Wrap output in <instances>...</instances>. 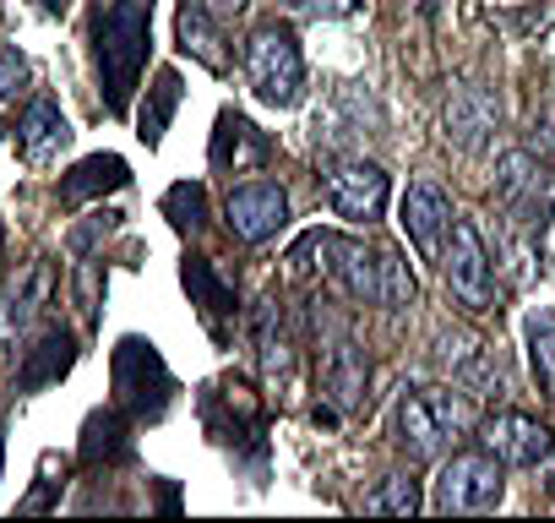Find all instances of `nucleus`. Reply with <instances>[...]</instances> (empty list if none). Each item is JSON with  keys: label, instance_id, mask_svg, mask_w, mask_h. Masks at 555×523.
<instances>
[{"label": "nucleus", "instance_id": "nucleus-1", "mask_svg": "<svg viewBox=\"0 0 555 523\" xmlns=\"http://www.w3.org/2000/svg\"><path fill=\"white\" fill-rule=\"evenodd\" d=\"M93 66H99V93L109 115L131 110V93L147 72V44H153V0H93Z\"/></svg>", "mask_w": 555, "mask_h": 523}, {"label": "nucleus", "instance_id": "nucleus-2", "mask_svg": "<svg viewBox=\"0 0 555 523\" xmlns=\"http://www.w3.org/2000/svg\"><path fill=\"white\" fill-rule=\"evenodd\" d=\"M474 425V409L463 404V393L452 387H414L398 398V414H392V431H398V447L420 463L441 458L463 431Z\"/></svg>", "mask_w": 555, "mask_h": 523}, {"label": "nucleus", "instance_id": "nucleus-3", "mask_svg": "<svg viewBox=\"0 0 555 523\" xmlns=\"http://www.w3.org/2000/svg\"><path fill=\"white\" fill-rule=\"evenodd\" d=\"M245 77H250V93L272 110H295L306 99V55H300V39L284 28V23H261L250 39H245Z\"/></svg>", "mask_w": 555, "mask_h": 523}, {"label": "nucleus", "instance_id": "nucleus-4", "mask_svg": "<svg viewBox=\"0 0 555 523\" xmlns=\"http://www.w3.org/2000/svg\"><path fill=\"white\" fill-rule=\"evenodd\" d=\"M506 496V463L485 447L452 452L436 474V512L463 518V512H495Z\"/></svg>", "mask_w": 555, "mask_h": 523}, {"label": "nucleus", "instance_id": "nucleus-5", "mask_svg": "<svg viewBox=\"0 0 555 523\" xmlns=\"http://www.w3.org/2000/svg\"><path fill=\"white\" fill-rule=\"evenodd\" d=\"M441 279H447V295L468 311V317H485L495 306V273H490V251L479 240V229L468 218H457L447 229V245H441Z\"/></svg>", "mask_w": 555, "mask_h": 523}, {"label": "nucleus", "instance_id": "nucleus-6", "mask_svg": "<svg viewBox=\"0 0 555 523\" xmlns=\"http://www.w3.org/2000/svg\"><path fill=\"white\" fill-rule=\"evenodd\" d=\"M169 393H175V382H169L164 355L147 339H120V349H115V404L131 420H147V414H164Z\"/></svg>", "mask_w": 555, "mask_h": 523}, {"label": "nucleus", "instance_id": "nucleus-7", "mask_svg": "<svg viewBox=\"0 0 555 523\" xmlns=\"http://www.w3.org/2000/svg\"><path fill=\"white\" fill-rule=\"evenodd\" d=\"M327 202L349 224H376L392 202V180L371 158H333L327 164Z\"/></svg>", "mask_w": 555, "mask_h": 523}, {"label": "nucleus", "instance_id": "nucleus-8", "mask_svg": "<svg viewBox=\"0 0 555 523\" xmlns=\"http://www.w3.org/2000/svg\"><path fill=\"white\" fill-rule=\"evenodd\" d=\"M479 447L495 452L506 469H539L555 458V431L539 420V414H522V409H501L479 425Z\"/></svg>", "mask_w": 555, "mask_h": 523}, {"label": "nucleus", "instance_id": "nucleus-9", "mask_svg": "<svg viewBox=\"0 0 555 523\" xmlns=\"http://www.w3.org/2000/svg\"><path fill=\"white\" fill-rule=\"evenodd\" d=\"M50 295H55V268L39 256L34 268H23V279L0 295V349H12V355L28 349L34 328H44Z\"/></svg>", "mask_w": 555, "mask_h": 523}, {"label": "nucleus", "instance_id": "nucleus-10", "mask_svg": "<svg viewBox=\"0 0 555 523\" xmlns=\"http://www.w3.org/2000/svg\"><path fill=\"white\" fill-rule=\"evenodd\" d=\"M223 224L234 229V240L261 245V240H272L278 229L289 224V191L278 186V180H245V186L229 191V202H223Z\"/></svg>", "mask_w": 555, "mask_h": 523}, {"label": "nucleus", "instance_id": "nucleus-11", "mask_svg": "<svg viewBox=\"0 0 555 523\" xmlns=\"http://www.w3.org/2000/svg\"><path fill=\"white\" fill-rule=\"evenodd\" d=\"M441 131L463 153H479L501 131V99H495V88H485V82H452V93L441 104Z\"/></svg>", "mask_w": 555, "mask_h": 523}, {"label": "nucleus", "instance_id": "nucleus-12", "mask_svg": "<svg viewBox=\"0 0 555 523\" xmlns=\"http://www.w3.org/2000/svg\"><path fill=\"white\" fill-rule=\"evenodd\" d=\"M317 366H322V393H327L338 409H360V404L371 398V360H365V349H360L349 333L322 339Z\"/></svg>", "mask_w": 555, "mask_h": 523}, {"label": "nucleus", "instance_id": "nucleus-13", "mask_svg": "<svg viewBox=\"0 0 555 523\" xmlns=\"http://www.w3.org/2000/svg\"><path fill=\"white\" fill-rule=\"evenodd\" d=\"M452 218H457V213H452L447 191H441V186H430V180L409 186V191H403V202H398V224L409 229V240H414V251H420V256H441Z\"/></svg>", "mask_w": 555, "mask_h": 523}, {"label": "nucleus", "instance_id": "nucleus-14", "mask_svg": "<svg viewBox=\"0 0 555 523\" xmlns=\"http://www.w3.org/2000/svg\"><path fill=\"white\" fill-rule=\"evenodd\" d=\"M72 366H77V333H72V328H61V322H44V328L28 339V349H23L17 387H23V393H39V387L61 382Z\"/></svg>", "mask_w": 555, "mask_h": 523}, {"label": "nucleus", "instance_id": "nucleus-15", "mask_svg": "<svg viewBox=\"0 0 555 523\" xmlns=\"http://www.w3.org/2000/svg\"><path fill=\"white\" fill-rule=\"evenodd\" d=\"M272 158V137L256 131L240 110H223L218 115V131H212V169H261Z\"/></svg>", "mask_w": 555, "mask_h": 523}, {"label": "nucleus", "instance_id": "nucleus-16", "mask_svg": "<svg viewBox=\"0 0 555 523\" xmlns=\"http://www.w3.org/2000/svg\"><path fill=\"white\" fill-rule=\"evenodd\" d=\"M175 39H180V50H185L196 66H207V72H229L223 28H218V17L202 7V0H180V12H175Z\"/></svg>", "mask_w": 555, "mask_h": 523}, {"label": "nucleus", "instance_id": "nucleus-17", "mask_svg": "<svg viewBox=\"0 0 555 523\" xmlns=\"http://www.w3.org/2000/svg\"><path fill=\"white\" fill-rule=\"evenodd\" d=\"M66 142H72V126H66L61 104H55V99H34L28 115L17 120V148H23V158H28V164H55Z\"/></svg>", "mask_w": 555, "mask_h": 523}, {"label": "nucleus", "instance_id": "nucleus-18", "mask_svg": "<svg viewBox=\"0 0 555 523\" xmlns=\"http://www.w3.org/2000/svg\"><path fill=\"white\" fill-rule=\"evenodd\" d=\"M180 279H185L191 306L202 311L207 333H212V339H223V317H234V284H223V279H218V268H212L207 256H185Z\"/></svg>", "mask_w": 555, "mask_h": 523}, {"label": "nucleus", "instance_id": "nucleus-19", "mask_svg": "<svg viewBox=\"0 0 555 523\" xmlns=\"http://www.w3.org/2000/svg\"><path fill=\"white\" fill-rule=\"evenodd\" d=\"M495 191H501L512 207H522V213L544 207V202H550V169H544V158H533L528 148L506 153L501 169H495Z\"/></svg>", "mask_w": 555, "mask_h": 523}, {"label": "nucleus", "instance_id": "nucleus-20", "mask_svg": "<svg viewBox=\"0 0 555 523\" xmlns=\"http://www.w3.org/2000/svg\"><path fill=\"white\" fill-rule=\"evenodd\" d=\"M126 180H131V164H126L120 153H93V158H82L72 175H61V202L77 207V202H93V196H104V191H120Z\"/></svg>", "mask_w": 555, "mask_h": 523}, {"label": "nucleus", "instance_id": "nucleus-21", "mask_svg": "<svg viewBox=\"0 0 555 523\" xmlns=\"http://www.w3.org/2000/svg\"><path fill=\"white\" fill-rule=\"evenodd\" d=\"M180 72L175 66H164L158 77H153V88H147V99H142V115H137V137L147 142V148H158L164 142V131H169V120H175V110H180Z\"/></svg>", "mask_w": 555, "mask_h": 523}, {"label": "nucleus", "instance_id": "nucleus-22", "mask_svg": "<svg viewBox=\"0 0 555 523\" xmlns=\"http://www.w3.org/2000/svg\"><path fill=\"white\" fill-rule=\"evenodd\" d=\"M126 431H131V414H126L120 404H115V409H104V414H93V420H88V431H82V463L126 458V452H131Z\"/></svg>", "mask_w": 555, "mask_h": 523}, {"label": "nucleus", "instance_id": "nucleus-23", "mask_svg": "<svg viewBox=\"0 0 555 523\" xmlns=\"http://www.w3.org/2000/svg\"><path fill=\"white\" fill-rule=\"evenodd\" d=\"M256 349H261V371L272 387H289V339L278 333V306L261 301L256 311Z\"/></svg>", "mask_w": 555, "mask_h": 523}, {"label": "nucleus", "instance_id": "nucleus-24", "mask_svg": "<svg viewBox=\"0 0 555 523\" xmlns=\"http://www.w3.org/2000/svg\"><path fill=\"white\" fill-rule=\"evenodd\" d=\"M528 333V366H533V382L544 398H555V311H533L522 322Z\"/></svg>", "mask_w": 555, "mask_h": 523}, {"label": "nucleus", "instance_id": "nucleus-25", "mask_svg": "<svg viewBox=\"0 0 555 523\" xmlns=\"http://www.w3.org/2000/svg\"><path fill=\"white\" fill-rule=\"evenodd\" d=\"M414 295H420V279H414V268L403 262V251L398 245H382V306L387 311H403V306H414Z\"/></svg>", "mask_w": 555, "mask_h": 523}, {"label": "nucleus", "instance_id": "nucleus-26", "mask_svg": "<svg viewBox=\"0 0 555 523\" xmlns=\"http://www.w3.org/2000/svg\"><path fill=\"white\" fill-rule=\"evenodd\" d=\"M365 507L371 512H387V518H414L420 512V480L414 474H387L382 490L365 496Z\"/></svg>", "mask_w": 555, "mask_h": 523}, {"label": "nucleus", "instance_id": "nucleus-27", "mask_svg": "<svg viewBox=\"0 0 555 523\" xmlns=\"http://www.w3.org/2000/svg\"><path fill=\"white\" fill-rule=\"evenodd\" d=\"M23 88H28V55L12 50V44H0V104H12Z\"/></svg>", "mask_w": 555, "mask_h": 523}, {"label": "nucleus", "instance_id": "nucleus-28", "mask_svg": "<svg viewBox=\"0 0 555 523\" xmlns=\"http://www.w3.org/2000/svg\"><path fill=\"white\" fill-rule=\"evenodd\" d=\"M164 213H175V224L185 229H196L202 224V213H207V196H202V186H175L169 196H164Z\"/></svg>", "mask_w": 555, "mask_h": 523}, {"label": "nucleus", "instance_id": "nucleus-29", "mask_svg": "<svg viewBox=\"0 0 555 523\" xmlns=\"http://www.w3.org/2000/svg\"><path fill=\"white\" fill-rule=\"evenodd\" d=\"M284 12H295V17H349L360 0H278Z\"/></svg>", "mask_w": 555, "mask_h": 523}, {"label": "nucleus", "instance_id": "nucleus-30", "mask_svg": "<svg viewBox=\"0 0 555 523\" xmlns=\"http://www.w3.org/2000/svg\"><path fill=\"white\" fill-rule=\"evenodd\" d=\"M115 218H120V213H93V224H88V229H77V234H72V251H82V256H88V251H93V240H99V234H109V229H115Z\"/></svg>", "mask_w": 555, "mask_h": 523}, {"label": "nucleus", "instance_id": "nucleus-31", "mask_svg": "<svg viewBox=\"0 0 555 523\" xmlns=\"http://www.w3.org/2000/svg\"><path fill=\"white\" fill-rule=\"evenodd\" d=\"M202 7H207L212 17H240V12L250 7V0H202Z\"/></svg>", "mask_w": 555, "mask_h": 523}, {"label": "nucleus", "instance_id": "nucleus-32", "mask_svg": "<svg viewBox=\"0 0 555 523\" xmlns=\"http://www.w3.org/2000/svg\"><path fill=\"white\" fill-rule=\"evenodd\" d=\"M34 7H39L44 17H61V12H66V0H34Z\"/></svg>", "mask_w": 555, "mask_h": 523}, {"label": "nucleus", "instance_id": "nucleus-33", "mask_svg": "<svg viewBox=\"0 0 555 523\" xmlns=\"http://www.w3.org/2000/svg\"><path fill=\"white\" fill-rule=\"evenodd\" d=\"M0 262H7V229H0Z\"/></svg>", "mask_w": 555, "mask_h": 523}, {"label": "nucleus", "instance_id": "nucleus-34", "mask_svg": "<svg viewBox=\"0 0 555 523\" xmlns=\"http://www.w3.org/2000/svg\"><path fill=\"white\" fill-rule=\"evenodd\" d=\"M0 463H7V442H0Z\"/></svg>", "mask_w": 555, "mask_h": 523}, {"label": "nucleus", "instance_id": "nucleus-35", "mask_svg": "<svg viewBox=\"0 0 555 523\" xmlns=\"http://www.w3.org/2000/svg\"><path fill=\"white\" fill-rule=\"evenodd\" d=\"M0 137H7V126H0Z\"/></svg>", "mask_w": 555, "mask_h": 523}, {"label": "nucleus", "instance_id": "nucleus-36", "mask_svg": "<svg viewBox=\"0 0 555 523\" xmlns=\"http://www.w3.org/2000/svg\"><path fill=\"white\" fill-rule=\"evenodd\" d=\"M550 485H555V480H550Z\"/></svg>", "mask_w": 555, "mask_h": 523}]
</instances>
